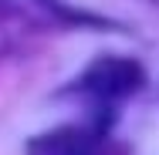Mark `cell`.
I'll return each mask as SVG.
<instances>
[{
    "label": "cell",
    "instance_id": "cell-1",
    "mask_svg": "<svg viewBox=\"0 0 159 155\" xmlns=\"http://www.w3.org/2000/svg\"><path fill=\"white\" fill-rule=\"evenodd\" d=\"M27 155H119V145L108 138L105 125H88L48 131L27 145Z\"/></svg>",
    "mask_w": 159,
    "mask_h": 155
},
{
    "label": "cell",
    "instance_id": "cell-2",
    "mask_svg": "<svg viewBox=\"0 0 159 155\" xmlns=\"http://www.w3.org/2000/svg\"><path fill=\"white\" fill-rule=\"evenodd\" d=\"M139 81H142L139 64L125 61V58H102V61H95L88 71H85V78H81L85 91L95 94L98 101H105V105L132 94L139 88Z\"/></svg>",
    "mask_w": 159,
    "mask_h": 155
}]
</instances>
